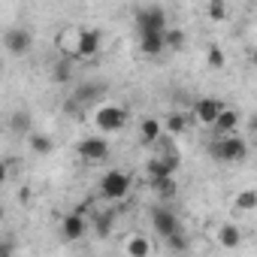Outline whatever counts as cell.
Returning a JSON list of instances; mask_svg holds the SVG:
<instances>
[{
	"mask_svg": "<svg viewBox=\"0 0 257 257\" xmlns=\"http://www.w3.org/2000/svg\"><path fill=\"white\" fill-rule=\"evenodd\" d=\"M28 146H31L34 155H52L55 152V143L46 134H28Z\"/></svg>",
	"mask_w": 257,
	"mask_h": 257,
	"instance_id": "obj_20",
	"label": "cell"
},
{
	"mask_svg": "<svg viewBox=\"0 0 257 257\" xmlns=\"http://www.w3.org/2000/svg\"><path fill=\"white\" fill-rule=\"evenodd\" d=\"M185 43H188V37H185V31H182V28H170V31H167V49L182 52V49H185Z\"/></svg>",
	"mask_w": 257,
	"mask_h": 257,
	"instance_id": "obj_25",
	"label": "cell"
},
{
	"mask_svg": "<svg viewBox=\"0 0 257 257\" xmlns=\"http://www.w3.org/2000/svg\"><path fill=\"white\" fill-rule=\"evenodd\" d=\"M146 179H149V182L173 179V170H170V167H167V164H164L158 155H155V158H149V161H146Z\"/></svg>",
	"mask_w": 257,
	"mask_h": 257,
	"instance_id": "obj_17",
	"label": "cell"
},
{
	"mask_svg": "<svg viewBox=\"0 0 257 257\" xmlns=\"http://www.w3.org/2000/svg\"><path fill=\"white\" fill-rule=\"evenodd\" d=\"M206 64H209L212 70H224V67H227V55H224V49L209 46V49H206Z\"/></svg>",
	"mask_w": 257,
	"mask_h": 257,
	"instance_id": "obj_24",
	"label": "cell"
},
{
	"mask_svg": "<svg viewBox=\"0 0 257 257\" xmlns=\"http://www.w3.org/2000/svg\"><path fill=\"white\" fill-rule=\"evenodd\" d=\"M185 131H188V115L185 112H170L164 118V134L176 137V134H185Z\"/></svg>",
	"mask_w": 257,
	"mask_h": 257,
	"instance_id": "obj_19",
	"label": "cell"
},
{
	"mask_svg": "<svg viewBox=\"0 0 257 257\" xmlns=\"http://www.w3.org/2000/svg\"><path fill=\"white\" fill-rule=\"evenodd\" d=\"M97 191H100L103 200H124V197H131V191H134V179H131V173H124V170H109V173L100 176Z\"/></svg>",
	"mask_w": 257,
	"mask_h": 257,
	"instance_id": "obj_3",
	"label": "cell"
},
{
	"mask_svg": "<svg viewBox=\"0 0 257 257\" xmlns=\"http://www.w3.org/2000/svg\"><path fill=\"white\" fill-rule=\"evenodd\" d=\"M221 112H224V103H221L218 97H200V100L194 103L191 118H194L197 124H203V127H215V121H218Z\"/></svg>",
	"mask_w": 257,
	"mask_h": 257,
	"instance_id": "obj_9",
	"label": "cell"
},
{
	"mask_svg": "<svg viewBox=\"0 0 257 257\" xmlns=\"http://www.w3.org/2000/svg\"><path fill=\"white\" fill-rule=\"evenodd\" d=\"M82 40H85V28L82 25H67L58 34V52L64 61H79L82 58Z\"/></svg>",
	"mask_w": 257,
	"mask_h": 257,
	"instance_id": "obj_4",
	"label": "cell"
},
{
	"mask_svg": "<svg viewBox=\"0 0 257 257\" xmlns=\"http://www.w3.org/2000/svg\"><path fill=\"white\" fill-rule=\"evenodd\" d=\"M76 155H79L82 164H103L109 158V143L103 137H85L76 146Z\"/></svg>",
	"mask_w": 257,
	"mask_h": 257,
	"instance_id": "obj_7",
	"label": "cell"
},
{
	"mask_svg": "<svg viewBox=\"0 0 257 257\" xmlns=\"http://www.w3.org/2000/svg\"><path fill=\"white\" fill-rule=\"evenodd\" d=\"M251 64H254V67H257V49H254V52H251Z\"/></svg>",
	"mask_w": 257,
	"mask_h": 257,
	"instance_id": "obj_31",
	"label": "cell"
},
{
	"mask_svg": "<svg viewBox=\"0 0 257 257\" xmlns=\"http://www.w3.org/2000/svg\"><path fill=\"white\" fill-rule=\"evenodd\" d=\"M209 236H212V242H215L218 248H224V251H236V248L245 242V233H242V227H236V224H230V221L212 224Z\"/></svg>",
	"mask_w": 257,
	"mask_h": 257,
	"instance_id": "obj_6",
	"label": "cell"
},
{
	"mask_svg": "<svg viewBox=\"0 0 257 257\" xmlns=\"http://www.w3.org/2000/svg\"><path fill=\"white\" fill-rule=\"evenodd\" d=\"M239 124H242L239 112H236V109H230V106H224V112H221V115H218V121H215V134H218V137H233Z\"/></svg>",
	"mask_w": 257,
	"mask_h": 257,
	"instance_id": "obj_15",
	"label": "cell"
},
{
	"mask_svg": "<svg viewBox=\"0 0 257 257\" xmlns=\"http://www.w3.org/2000/svg\"><path fill=\"white\" fill-rule=\"evenodd\" d=\"M140 52L146 58H158L167 52V34H140Z\"/></svg>",
	"mask_w": 257,
	"mask_h": 257,
	"instance_id": "obj_16",
	"label": "cell"
},
{
	"mask_svg": "<svg viewBox=\"0 0 257 257\" xmlns=\"http://www.w3.org/2000/svg\"><path fill=\"white\" fill-rule=\"evenodd\" d=\"M28 127H31V115L28 112H16L13 115V131L22 134V131H28Z\"/></svg>",
	"mask_w": 257,
	"mask_h": 257,
	"instance_id": "obj_28",
	"label": "cell"
},
{
	"mask_svg": "<svg viewBox=\"0 0 257 257\" xmlns=\"http://www.w3.org/2000/svg\"><path fill=\"white\" fill-rule=\"evenodd\" d=\"M137 28H140V34H167L170 25H167L164 7H143V10H137Z\"/></svg>",
	"mask_w": 257,
	"mask_h": 257,
	"instance_id": "obj_5",
	"label": "cell"
},
{
	"mask_svg": "<svg viewBox=\"0 0 257 257\" xmlns=\"http://www.w3.org/2000/svg\"><path fill=\"white\" fill-rule=\"evenodd\" d=\"M94 227H97V233H100V236H106V233H109V227H112V215H97Z\"/></svg>",
	"mask_w": 257,
	"mask_h": 257,
	"instance_id": "obj_29",
	"label": "cell"
},
{
	"mask_svg": "<svg viewBox=\"0 0 257 257\" xmlns=\"http://www.w3.org/2000/svg\"><path fill=\"white\" fill-rule=\"evenodd\" d=\"M203 13H206L212 22H224L230 10H227V4H224V0H209V4L203 7Z\"/></svg>",
	"mask_w": 257,
	"mask_h": 257,
	"instance_id": "obj_23",
	"label": "cell"
},
{
	"mask_svg": "<svg viewBox=\"0 0 257 257\" xmlns=\"http://www.w3.org/2000/svg\"><path fill=\"white\" fill-rule=\"evenodd\" d=\"M70 70H73V61H61V64H55L52 79H55V82H70V79H73V76H70Z\"/></svg>",
	"mask_w": 257,
	"mask_h": 257,
	"instance_id": "obj_26",
	"label": "cell"
},
{
	"mask_svg": "<svg viewBox=\"0 0 257 257\" xmlns=\"http://www.w3.org/2000/svg\"><path fill=\"white\" fill-rule=\"evenodd\" d=\"M91 124L100 134H115L127 124V109L118 106V103H97L91 109Z\"/></svg>",
	"mask_w": 257,
	"mask_h": 257,
	"instance_id": "obj_1",
	"label": "cell"
},
{
	"mask_svg": "<svg viewBox=\"0 0 257 257\" xmlns=\"http://www.w3.org/2000/svg\"><path fill=\"white\" fill-rule=\"evenodd\" d=\"M103 94H106V85L91 79V82H82L73 88V103H97Z\"/></svg>",
	"mask_w": 257,
	"mask_h": 257,
	"instance_id": "obj_13",
	"label": "cell"
},
{
	"mask_svg": "<svg viewBox=\"0 0 257 257\" xmlns=\"http://www.w3.org/2000/svg\"><path fill=\"white\" fill-rule=\"evenodd\" d=\"M233 209H236V212H254V209H257V191H254V188L239 191V194L233 197Z\"/></svg>",
	"mask_w": 257,
	"mask_h": 257,
	"instance_id": "obj_21",
	"label": "cell"
},
{
	"mask_svg": "<svg viewBox=\"0 0 257 257\" xmlns=\"http://www.w3.org/2000/svg\"><path fill=\"white\" fill-rule=\"evenodd\" d=\"M152 188H155V194H158L161 200H173V197H176V191H179L176 179H161V182H152Z\"/></svg>",
	"mask_w": 257,
	"mask_h": 257,
	"instance_id": "obj_22",
	"label": "cell"
},
{
	"mask_svg": "<svg viewBox=\"0 0 257 257\" xmlns=\"http://www.w3.org/2000/svg\"><path fill=\"white\" fill-rule=\"evenodd\" d=\"M121 251L124 257H152V242L146 233H127L121 239Z\"/></svg>",
	"mask_w": 257,
	"mask_h": 257,
	"instance_id": "obj_11",
	"label": "cell"
},
{
	"mask_svg": "<svg viewBox=\"0 0 257 257\" xmlns=\"http://www.w3.org/2000/svg\"><path fill=\"white\" fill-rule=\"evenodd\" d=\"M152 227H155V233L167 242L170 236H176V233H179V218H176V212H173V209L158 206V209L152 212Z\"/></svg>",
	"mask_w": 257,
	"mask_h": 257,
	"instance_id": "obj_10",
	"label": "cell"
},
{
	"mask_svg": "<svg viewBox=\"0 0 257 257\" xmlns=\"http://www.w3.org/2000/svg\"><path fill=\"white\" fill-rule=\"evenodd\" d=\"M85 230H88V218H85L82 212H70V215L61 221V233H64L67 242H79V239L85 236Z\"/></svg>",
	"mask_w": 257,
	"mask_h": 257,
	"instance_id": "obj_12",
	"label": "cell"
},
{
	"mask_svg": "<svg viewBox=\"0 0 257 257\" xmlns=\"http://www.w3.org/2000/svg\"><path fill=\"white\" fill-rule=\"evenodd\" d=\"M164 137V121L161 118H143L140 121V143L143 146H158Z\"/></svg>",
	"mask_w": 257,
	"mask_h": 257,
	"instance_id": "obj_14",
	"label": "cell"
},
{
	"mask_svg": "<svg viewBox=\"0 0 257 257\" xmlns=\"http://www.w3.org/2000/svg\"><path fill=\"white\" fill-rule=\"evenodd\" d=\"M179 257H185V254H179Z\"/></svg>",
	"mask_w": 257,
	"mask_h": 257,
	"instance_id": "obj_32",
	"label": "cell"
},
{
	"mask_svg": "<svg viewBox=\"0 0 257 257\" xmlns=\"http://www.w3.org/2000/svg\"><path fill=\"white\" fill-rule=\"evenodd\" d=\"M167 245H170L173 251H179V254H185V251H188V236H185V233L179 230L176 236H170V239H167Z\"/></svg>",
	"mask_w": 257,
	"mask_h": 257,
	"instance_id": "obj_27",
	"label": "cell"
},
{
	"mask_svg": "<svg viewBox=\"0 0 257 257\" xmlns=\"http://www.w3.org/2000/svg\"><path fill=\"white\" fill-rule=\"evenodd\" d=\"M245 155H248V146L236 134L233 137H218V140L209 143V158L218 161V164H239V161H245Z\"/></svg>",
	"mask_w": 257,
	"mask_h": 257,
	"instance_id": "obj_2",
	"label": "cell"
},
{
	"mask_svg": "<svg viewBox=\"0 0 257 257\" xmlns=\"http://www.w3.org/2000/svg\"><path fill=\"white\" fill-rule=\"evenodd\" d=\"M97 52H100V31H94V28H85V40H82V58H79V61H91V58H97Z\"/></svg>",
	"mask_w": 257,
	"mask_h": 257,
	"instance_id": "obj_18",
	"label": "cell"
},
{
	"mask_svg": "<svg viewBox=\"0 0 257 257\" xmlns=\"http://www.w3.org/2000/svg\"><path fill=\"white\" fill-rule=\"evenodd\" d=\"M248 127H251V131H254V134H257V115H254V118H251V121H248Z\"/></svg>",
	"mask_w": 257,
	"mask_h": 257,
	"instance_id": "obj_30",
	"label": "cell"
},
{
	"mask_svg": "<svg viewBox=\"0 0 257 257\" xmlns=\"http://www.w3.org/2000/svg\"><path fill=\"white\" fill-rule=\"evenodd\" d=\"M4 49L13 55V58H25L31 49H34V34L28 28H10L4 34Z\"/></svg>",
	"mask_w": 257,
	"mask_h": 257,
	"instance_id": "obj_8",
	"label": "cell"
}]
</instances>
